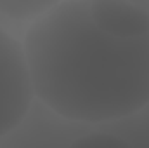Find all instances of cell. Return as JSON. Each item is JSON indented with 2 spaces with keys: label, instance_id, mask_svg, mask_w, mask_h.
I'll return each mask as SVG.
<instances>
[{
  "label": "cell",
  "instance_id": "6da1fadb",
  "mask_svg": "<svg viewBox=\"0 0 149 148\" xmlns=\"http://www.w3.org/2000/svg\"><path fill=\"white\" fill-rule=\"evenodd\" d=\"M23 49L33 94L68 120L109 122L149 105V33H104L87 0L54 4L26 32Z\"/></svg>",
  "mask_w": 149,
  "mask_h": 148
},
{
  "label": "cell",
  "instance_id": "7a4b0ae2",
  "mask_svg": "<svg viewBox=\"0 0 149 148\" xmlns=\"http://www.w3.org/2000/svg\"><path fill=\"white\" fill-rule=\"evenodd\" d=\"M33 98L23 45L0 26V138L26 117Z\"/></svg>",
  "mask_w": 149,
  "mask_h": 148
},
{
  "label": "cell",
  "instance_id": "3957f363",
  "mask_svg": "<svg viewBox=\"0 0 149 148\" xmlns=\"http://www.w3.org/2000/svg\"><path fill=\"white\" fill-rule=\"evenodd\" d=\"M92 21L99 30L116 38H137L149 33V7L142 2L90 0Z\"/></svg>",
  "mask_w": 149,
  "mask_h": 148
},
{
  "label": "cell",
  "instance_id": "277c9868",
  "mask_svg": "<svg viewBox=\"0 0 149 148\" xmlns=\"http://www.w3.org/2000/svg\"><path fill=\"white\" fill-rule=\"evenodd\" d=\"M54 4L40 0H0V11L14 19H30L43 16Z\"/></svg>",
  "mask_w": 149,
  "mask_h": 148
},
{
  "label": "cell",
  "instance_id": "5b68a950",
  "mask_svg": "<svg viewBox=\"0 0 149 148\" xmlns=\"http://www.w3.org/2000/svg\"><path fill=\"white\" fill-rule=\"evenodd\" d=\"M70 148H132L121 138H116L106 132H92L78 138L71 143Z\"/></svg>",
  "mask_w": 149,
  "mask_h": 148
}]
</instances>
